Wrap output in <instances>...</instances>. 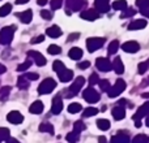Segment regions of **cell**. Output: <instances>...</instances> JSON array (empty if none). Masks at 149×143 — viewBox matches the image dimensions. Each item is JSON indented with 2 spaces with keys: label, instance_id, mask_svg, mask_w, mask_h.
<instances>
[{
  "label": "cell",
  "instance_id": "1",
  "mask_svg": "<svg viewBox=\"0 0 149 143\" xmlns=\"http://www.w3.org/2000/svg\"><path fill=\"white\" fill-rule=\"evenodd\" d=\"M15 31H16L15 26H5V28H3L1 31H0V44L8 46L13 41Z\"/></svg>",
  "mask_w": 149,
  "mask_h": 143
},
{
  "label": "cell",
  "instance_id": "2",
  "mask_svg": "<svg viewBox=\"0 0 149 143\" xmlns=\"http://www.w3.org/2000/svg\"><path fill=\"white\" fill-rule=\"evenodd\" d=\"M84 83H85V78H84V77H77V78L73 81V83L70 86V89L65 91V94H67L65 96H67V98L76 96V95L80 92V90L82 89Z\"/></svg>",
  "mask_w": 149,
  "mask_h": 143
},
{
  "label": "cell",
  "instance_id": "3",
  "mask_svg": "<svg viewBox=\"0 0 149 143\" xmlns=\"http://www.w3.org/2000/svg\"><path fill=\"white\" fill-rule=\"evenodd\" d=\"M55 87H56V82L52 78H46L41 82V85L38 86V92L41 95H46L50 94L51 91H54Z\"/></svg>",
  "mask_w": 149,
  "mask_h": 143
},
{
  "label": "cell",
  "instance_id": "4",
  "mask_svg": "<svg viewBox=\"0 0 149 143\" xmlns=\"http://www.w3.org/2000/svg\"><path fill=\"white\" fill-rule=\"evenodd\" d=\"M124 90H126V82H124L122 78H119V79H116L115 85H114V86H111L110 89H109L107 95L110 98H116L118 95H120Z\"/></svg>",
  "mask_w": 149,
  "mask_h": 143
},
{
  "label": "cell",
  "instance_id": "5",
  "mask_svg": "<svg viewBox=\"0 0 149 143\" xmlns=\"http://www.w3.org/2000/svg\"><path fill=\"white\" fill-rule=\"evenodd\" d=\"M105 38H97V36H93V38H88L86 39V48L89 52H94L97 50L102 48L103 43H105Z\"/></svg>",
  "mask_w": 149,
  "mask_h": 143
},
{
  "label": "cell",
  "instance_id": "6",
  "mask_svg": "<svg viewBox=\"0 0 149 143\" xmlns=\"http://www.w3.org/2000/svg\"><path fill=\"white\" fill-rule=\"evenodd\" d=\"M82 98H84L85 102L90 103V104H94V103H97L98 100H100L101 96H100V94L90 86V87H88V89L84 90V92H82Z\"/></svg>",
  "mask_w": 149,
  "mask_h": 143
},
{
  "label": "cell",
  "instance_id": "7",
  "mask_svg": "<svg viewBox=\"0 0 149 143\" xmlns=\"http://www.w3.org/2000/svg\"><path fill=\"white\" fill-rule=\"evenodd\" d=\"M88 4L86 0H65V7H67V10L70 13V10L72 12H79L82 8H85Z\"/></svg>",
  "mask_w": 149,
  "mask_h": 143
},
{
  "label": "cell",
  "instance_id": "8",
  "mask_svg": "<svg viewBox=\"0 0 149 143\" xmlns=\"http://www.w3.org/2000/svg\"><path fill=\"white\" fill-rule=\"evenodd\" d=\"M95 67L101 72H110L113 69V63L107 59V57H98L95 60Z\"/></svg>",
  "mask_w": 149,
  "mask_h": 143
},
{
  "label": "cell",
  "instance_id": "9",
  "mask_svg": "<svg viewBox=\"0 0 149 143\" xmlns=\"http://www.w3.org/2000/svg\"><path fill=\"white\" fill-rule=\"evenodd\" d=\"M111 143H130V133L119 130L115 135L111 137Z\"/></svg>",
  "mask_w": 149,
  "mask_h": 143
},
{
  "label": "cell",
  "instance_id": "10",
  "mask_svg": "<svg viewBox=\"0 0 149 143\" xmlns=\"http://www.w3.org/2000/svg\"><path fill=\"white\" fill-rule=\"evenodd\" d=\"M28 56L30 57V59L34 60V63H36L38 67H45L47 63L46 57L43 56V55H41L38 51H28Z\"/></svg>",
  "mask_w": 149,
  "mask_h": 143
},
{
  "label": "cell",
  "instance_id": "11",
  "mask_svg": "<svg viewBox=\"0 0 149 143\" xmlns=\"http://www.w3.org/2000/svg\"><path fill=\"white\" fill-rule=\"evenodd\" d=\"M62 111H63V99H62V94H59L52 99L51 112L54 113V115H59Z\"/></svg>",
  "mask_w": 149,
  "mask_h": 143
},
{
  "label": "cell",
  "instance_id": "12",
  "mask_svg": "<svg viewBox=\"0 0 149 143\" xmlns=\"http://www.w3.org/2000/svg\"><path fill=\"white\" fill-rule=\"evenodd\" d=\"M122 50H123L124 52H128V54H136L140 50V44L135 41H128L122 44Z\"/></svg>",
  "mask_w": 149,
  "mask_h": 143
},
{
  "label": "cell",
  "instance_id": "13",
  "mask_svg": "<svg viewBox=\"0 0 149 143\" xmlns=\"http://www.w3.org/2000/svg\"><path fill=\"white\" fill-rule=\"evenodd\" d=\"M80 17L86 21H95L100 17V12H98L97 9H86V10H84V12H81Z\"/></svg>",
  "mask_w": 149,
  "mask_h": 143
},
{
  "label": "cell",
  "instance_id": "14",
  "mask_svg": "<svg viewBox=\"0 0 149 143\" xmlns=\"http://www.w3.org/2000/svg\"><path fill=\"white\" fill-rule=\"evenodd\" d=\"M7 120L9 121L10 124H15V125H17V124H21L24 121V116L21 115L18 111H12V112H9L7 115Z\"/></svg>",
  "mask_w": 149,
  "mask_h": 143
},
{
  "label": "cell",
  "instance_id": "15",
  "mask_svg": "<svg viewBox=\"0 0 149 143\" xmlns=\"http://www.w3.org/2000/svg\"><path fill=\"white\" fill-rule=\"evenodd\" d=\"M149 115V102L144 103L143 105H140V108L137 109V112L134 115V121L135 120H141L143 117H147Z\"/></svg>",
  "mask_w": 149,
  "mask_h": 143
},
{
  "label": "cell",
  "instance_id": "16",
  "mask_svg": "<svg viewBox=\"0 0 149 143\" xmlns=\"http://www.w3.org/2000/svg\"><path fill=\"white\" fill-rule=\"evenodd\" d=\"M111 115H113L114 120H116V121L123 120V118L126 117V108H124L123 105H116V107H114V109L111 111Z\"/></svg>",
  "mask_w": 149,
  "mask_h": 143
},
{
  "label": "cell",
  "instance_id": "17",
  "mask_svg": "<svg viewBox=\"0 0 149 143\" xmlns=\"http://www.w3.org/2000/svg\"><path fill=\"white\" fill-rule=\"evenodd\" d=\"M94 7L98 12L101 13H106L110 10V4H109V0H95Z\"/></svg>",
  "mask_w": 149,
  "mask_h": 143
},
{
  "label": "cell",
  "instance_id": "18",
  "mask_svg": "<svg viewBox=\"0 0 149 143\" xmlns=\"http://www.w3.org/2000/svg\"><path fill=\"white\" fill-rule=\"evenodd\" d=\"M147 21L145 20H135L132 22H130L128 30H141V29L147 28Z\"/></svg>",
  "mask_w": 149,
  "mask_h": 143
},
{
  "label": "cell",
  "instance_id": "19",
  "mask_svg": "<svg viewBox=\"0 0 149 143\" xmlns=\"http://www.w3.org/2000/svg\"><path fill=\"white\" fill-rule=\"evenodd\" d=\"M58 77H59V79L62 82H70L71 79L73 78V72L71 69H67V68H65L64 70H62V72L58 73Z\"/></svg>",
  "mask_w": 149,
  "mask_h": 143
},
{
  "label": "cell",
  "instance_id": "20",
  "mask_svg": "<svg viewBox=\"0 0 149 143\" xmlns=\"http://www.w3.org/2000/svg\"><path fill=\"white\" fill-rule=\"evenodd\" d=\"M42 111H43V103L41 100H36L29 107V112L33 113V115H39V113H42Z\"/></svg>",
  "mask_w": 149,
  "mask_h": 143
},
{
  "label": "cell",
  "instance_id": "21",
  "mask_svg": "<svg viewBox=\"0 0 149 143\" xmlns=\"http://www.w3.org/2000/svg\"><path fill=\"white\" fill-rule=\"evenodd\" d=\"M46 34L49 36H51V38H59V36L62 35V30H60L59 26L52 25V26H50V28H47Z\"/></svg>",
  "mask_w": 149,
  "mask_h": 143
},
{
  "label": "cell",
  "instance_id": "22",
  "mask_svg": "<svg viewBox=\"0 0 149 143\" xmlns=\"http://www.w3.org/2000/svg\"><path fill=\"white\" fill-rule=\"evenodd\" d=\"M82 55H84V52H82V50L79 48V47H72V48L70 50V52H68V56L72 60H80L82 57Z\"/></svg>",
  "mask_w": 149,
  "mask_h": 143
},
{
  "label": "cell",
  "instance_id": "23",
  "mask_svg": "<svg viewBox=\"0 0 149 143\" xmlns=\"http://www.w3.org/2000/svg\"><path fill=\"white\" fill-rule=\"evenodd\" d=\"M18 17L22 23H30V21L33 20V12H31V9H26L21 14H18Z\"/></svg>",
  "mask_w": 149,
  "mask_h": 143
},
{
  "label": "cell",
  "instance_id": "24",
  "mask_svg": "<svg viewBox=\"0 0 149 143\" xmlns=\"http://www.w3.org/2000/svg\"><path fill=\"white\" fill-rule=\"evenodd\" d=\"M113 69L115 70L116 74H123L124 65H123V63H122L120 57H115V60L113 61Z\"/></svg>",
  "mask_w": 149,
  "mask_h": 143
},
{
  "label": "cell",
  "instance_id": "25",
  "mask_svg": "<svg viewBox=\"0 0 149 143\" xmlns=\"http://www.w3.org/2000/svg\"><path fill=\"white\" fill-rule=\"evenodd\" d=\"M29 86H30V82H29V79L26 78L25 76H21L18 77L17 79V87L20 90H28Z\"/></svg>",
  "mask_w": 149,
  "mask_h": 143
},
{
  "label": "cell",
  "instance_id": "26",
  "mask_svg": "<svg viewBox=\"0 0 149 143\" xmlns=\"http://www.w3.org/2000/svg\"><path fill=\"white\" fill-rule=\"evenodd\" d=\"M97 126H98V129H100V130L106 131V130H109V129H110L111 124H110V121L106 120V118H100V120H97Z\"/></svg>",
  "mask_w": 149,
  "mask_h": 143
},
{
  "label": "cell",
  "instance_id": "27",
  "mask_svg": "<svg viewBox=\"0 0 149 143\" xmlns=\"http://www.w3.org/2000/svg\"><path fill=\"white\" fill-rule=\"evenodd\" d=\"M39 131H42V133H49V134H54V128H52L51 124L49 122H43L39 125Z\"/></svg>",
  "mask_w": 149,
  "mask_h": 143
},
{
  "label": "cell",
  "instance_id": "28",
  "mask_svg": "<svg viewBox=\"0 0 149 143\" xmlns=\"http://www.w3.org/2000/svg\"><path fill=\"white\" fill-rule=\"evenodd\" d=\"M98 113V109L94 107H88L86 109L82 111V117L88 118V117H92V116H95Z\"/></svg>",
  "mask_w": 149,
  "mask_h": 143
},
{
  "label": "cell",
  "instance_id": "29",
  "mask_svg": "<svg viewBox=\"0 0 149 143\" xmlns=\"http://www.w3.org/2000/svg\"><path fill=\"white\" fill-rule=\"evenodd\" d=\"M113 8L115 10H124L127 8V1L126 0H116L113 3Z\"/></svg>",
  "mask_w": 149,
  "mask_h": 143
},
{
  "label": "cell",
  "instance_id": "30",
  "mask_svg": "<svg viewBox=\"0 0 149 143\" xmlns=\"http://www.w3.org/2000/svg\"><path fill=\"white\" fill-rule=\"evenodd\" d=\"M65 139H67V142H70V143H76V142H79V139H80V133H76V131H71V133L67 134Z\"/></svg>",
  "mask_w": 149,
  "mask_h": 143
},
{
  "label": "cell",
  "instance_id": "31",
  "mask_svg": "<svg viewBox=\"0 0 149 143\" xmlns=\"http://www.w3.org/2000/svg\"><path fill=\"white\" fill-rule=\"evenodd\" d=\"M118 48H119V42H118V41H113L110 44H109L107 54H109V55H114V54H116Z\"/></svg>",
  "mask_w": 149,
  "mask_h": 143
},
{
  "label": "cell",
  "instance_id": "32",
  "mask_svg": "<svg viewBox=\"0 0 149 143\" xmlns=\"http://www.w3.org/2000/svg\"><path fill=\"white\" fill-rule=\"evenodd\" d=\"M52 69H54V72L59 73V72L65 69V65H64V63L60 61V60H55V61L52 63Z\"/></svg>",
  "mask_w": 149,
  "mask_h": 143
},
{
  "label": "cell",
  "instance_id": "33",
  "mask_svg": "<svg viewBox=\"0 0 149 143\" xmlns=\"http://www.w3.org/2000/svg\"><path fill=\"white\" fill-rule=\"evenodd\" d=\"M9 92H10V87L9 86H3L1 89H0V99L4 102V100L8 99V96H9Z\"/></svg>",
  "mask_w": 149,
  "mask_h": 143
},
{
  "label": "cell",
  "instance_id": "34",
  "mask_svg": "<svg viewBox=\"0 0 149 143\" xmlns=\"http://www.w3.org/2000/svg\"><path fill=\"white\" fill-rule=\"evenodd\" d=\"M135 14H136L135 8H128V7H127L126 9H124V12L120 14V17L122 18H130V17H134Z\"/></svg>",
  "mask_w": 149,
  "mask_h": 143
},
{
  "label": "cell",
  "instance_id": "35",
  "mask_svg": "<svg viewBox=\"0 0 149 143\" xmlns=\"http://www.w3.org/2000/svg\"><path fill=\"white\" fill-rule=\"evenodd\" d=\"M12 10V5L10 4H4L3 7H0V17H5V16L9 14V12Z\"/></svg>",
  "mask_w": 149,
  "mask_h": 143
},
{
  "label": "cell",
  "instance_id": "36",
  "mask_svg": "<svg viewBox=\"0 0 149 143\" xmlns=\"http://www.w3.org/2000/svg\"><path fill=\"white\" fill-rule=\"evenodd\" d=\"M149 142V137L145 134H139L132 139V143H148Z\"/></svg>",
  "mask_w": 149,
  "mask_h": 143
},
{
  "label": "cell",
  "instance_id": "37",
  "mask_svg": "<svg viewBox=\"0 0 149 143\" xmlns=\"http://www.w3.org/2000/svg\"><path fill=\"white\" fill-rule=\"evenodd\" d=\"M81 109H82V107L80 103H72V104L68 105V112L70 113H79Z\"/></svg>",
  "mask_w": 149,
  "mask_h": 143
},
{
  "label": "cell",
  "instance_id": "38",
  "mask_svg": "<svg viewBox=\"0 0 149 143\" xmlns=\"http://www.w3.org/2000/svg\"><path fill=\"white\" fill-rule=\"evenodd\" d=\"M47 52H49L50 55H59V54H62V48H60L59 46H56V44H51V46H49V48H47Z\"/></svg>",
  "mask_w": 149,
  "mask_h": 143
},
{
  "label": "cell",
  "instance_id": "39",
  "mask_svg": "<svg viewBox=\"0 0 149 143\" xmlns=\"http://www.w3.org/2000/svg\"><path fill=\"white\" fill-rule=\"evenodd\" d=\"M85 124L82 122L81 120H79V121H76V122L73 124V131H76V133H81L82 130H85Z\"/></svg>",
  "mask_w": 149,
  "mask_h": 143
},
{
  "label": "cell",
  "instance_id": "40",
  "mask_svg": "<svg viewBox=\"0 0 149 143\" xmlns=\"http://www.w3.org/2000/svg\"><path fill=\"white\" fill-rule=\"evenodd\" d=\"M9 129L7 128H0V143L3 141H7L8 138H9Z\"/></svg>",
  "mask_w": 149,
  "mask_h": 143
},
{
  "label": "cell",
  "instance_id": "41",
  "mask_svg": "<svg viewBox=\"0 0 149 143\" xmlns=\"http://www.w3.org/2000/svg\"><path fill=\"white\" fill-rule=\"evenodd\" d=\"M149 69V59L147 61H143L139 64V67H137V70H139V74H144L145 72Z\"/></svg>",
  "mask_w": 149,
  "mask_h": 143
},
{
  "label": "cell",
  "instance_id": "42",
  "mask_svg": "<svg viewBox=\"0 0 149 143\" xmlns=\"http://www.w3.org/2000/svg\"><path fill=\"white\" fill-rule=\"evenodd\" d=\"M98 85H100V89L102 90V91H109V89H110V82H109V79H100V82H98Z\"/></svg>",
  "mask_w": 149,
  "mask_h": 143
},
{
  "label": "cell",
  "instance_id": "43",
  "mask_svg": "<svg viewBox=\"0 0 149 143\" xmlns=\"http://www.w3.org/2000/svg\"><path fill=\"white\" fill-rule=\"evenodd\" d=\"M30 65H31V60L29 59V60H26V61H24L22 64H20L17 67V70L18 72H25L26 69H29L30 68Z\"/></svg>",
  "mask_w": 149,
  "mask_h": 143
},
{
  "label": "cell",
  "instance_id": "44",
  "mask_svg": "<svg viewBox=\"0 0 149 143\" xmlns=\"http://www.w3.org/2000/svg\"><path fill=\"white\" fill-rule=\"evenodd\" d=\"M63 1H64V0H51V3H50V5H51V9L52 10L59 9V8L63 5Z\"/></svg>",
  "mask_w": 149,
  "mask_h": 143
},
{
  "label": "cell",
  "instance_id": "45",
  "mask_svg": "<svg viewBox=\"0 0 149 143\" xmlns=\"http://www.w3.org/2000/svg\"><path fill=\"white\" fill-rule=\"evenodd\" d=\"M52 16H54V14H52L51 10H46V9L41 10V17L45 18V20H51Z\"/></svg>",
  "mask_w": 149,
  "mask_h": 143
},
{
  "label": "cell",
  "instance_id": "46",
  "mask_svg": "<svg viewBox=\"0 0 149 143\" xmlns=\"http://www.w3.org/2000/svg\"><path fill=\"white\" fill-rule=\"evenodd\" d=\"M98 82H100V77H98V74L97 73H93L92 76L89 77V85H97Z\"/></svg>",
  "mask_w": 149,
  "mask_h": 143
},
{
  "label": "cell",
  "instance_id": "47",
  "mask_svg": "<svg viewBox=\"0 0 149 143\" xmlns=\"http://www.w3.org/2000/svg\"><path fill=\"white\" fill-rule=\"evenodd\" d=\"M139 9H140V13H141L143 16H145L147 18H149V4L144 5V7H141V8H139Z\"/></svg>",
  "mask_w": 149,
  "mask_h": 143
},
{
  "label": "cell",
  "instance_id": "48",
  "mask_svg": "<svg viewBox=\"0 0 149 143\" xmlns=\"http://www.w3.org/2000/svg\"><path fill=\"white\" fill-rule=\"evenodd\" d=\"M45 41V35H38V36H36V38H33L30 41V43L31 44H38V43H41V42H43Z\"/></svg>",
  "mask_w": 149,
  "mask_h": 143
},
{
  "label": "cell",
  "instance_id": "49",
  "mask_svg": "<svg viewBox=\"0 0 149 143\" xmlns=\"http://www.w3.org/2000/svg\"><path fill=\"white\" fill-rule=\"evenodd\" d=\"M25 77L29 79V81H37V79L39 78L38 73H28V74H25Z\"/></svg>",
  "mask_w": 149,
  "mask_h": 143
},
{
  "label": "cell",
  "instance_id": "50",
  "mask_svg": "<svg viewBox=\"0 0 149 143\" xmlns=\"http://www.w3.org/2000/svg\"><path fill=\"white\" fill-rule=\"evenodd\" d=\"M77 67H79L80 69H88V68L90 67V63L89 61H81L77 64Z\"/></svg>",
  "mask_w": 149,
  "mask_h": 143
},
{
  "label": "cell",
  "instance_id": "51",
  "mask_svg": "<svg viewBox=\"0 0 149 143\" xmlns=\"http://www.w3.org/2000/svg\"><path fill=\"white\" fill-rule=\"evenodd\" d=\"M147 4H149V0H136L137 8H141V7H144V5H147Z\"/></svg>",
  "mask_w": 149,
  "mask_h": 143
},
{
  "label": "cell",
  "instance_id": "52",
  "mask_svg": "<svg viewBox=\"0 0 149 143\" xmlns=\"http://www.w3.org/2000/svg\"><path fill=\"white\" fill-rule=\"evenodd\" d=\"M80 36V34L79 33H74V34H72V35H70L68 36V42H71V41H74V39H77Z\"/></svg>",
  "mask_w": 149,
  "mask_h": 143
},
{
  "label": "cell",
  "instance_id": "53",
  "mask_svg": "<svg viewBox=\"0 0 149 143\" xmlns=\"http://www.w3.org/2000/svg\"><path fill=\"white\" fill-rule=\"evenodd\" d=\"M5 143H20V142H18L16 138H12V137H9V138L5 141Z\"/></svg>",
  "mask_w": 149,
  "mask_h": 143
},
{
  "label": "cell",
  "instance_id": "54",
  "mask_svg": "<svg viewBox=\"0 0 149 143\" xmlns=\"http://www.w3.org/2000/svg\"><path fill=\"white\" fill-rule=\"evenodd\" d=\"M98 143H109L106 137H98Z\"/></svg>",
  "mask_w": 149,
  "mask_h": 143
},
{
  "label": "cell",
  "instance_id": "55",
  "mask_svg": "<svg viewBox=\"0 0 149 143\" xmlns=\"http://www.w3.org/2000/svg\"><path fill=\"white\" fill-rule=\"evenodd\" d=\"M147 86H149V77L141 82V87H147Z\"/></svg>",
  "mask_w": 149,
  "mask_h": 143
},
{
  "label": "cell",
  "instance_id": "56",
  "mask_svg": "<svg viewBox=\"0 0 149 143\" xmlns=\"http://www.w3.org/2000/svg\"><path fill=\"white\" fill-rule=\"evenodd\" d=\"M47 1H49V0H37V4L38 5H46Z\"/></svg>",
  "mask_w": 149,
  "mask_h": 143
},
{
  "label": "cell",
  "instance_id": "57",
  "mask_svg": "<svg viewBox=\"0 0 149 143\" xmlns=\"http://www.w3.org/2000/svg\"><path fill=\"white\" fill-rule=\"evenodd\" d=\"M141 120H135V126H136V128H141Z\"/></svg>",
  "mask_w": 149,
  "mask_h": 143
},
{
  "label": "cell",
  "instance_id": "58",
  "mask_svg": "<svg viewBox=\"0 0 149 143\" xmlns=\"http://www.w3.org/2000/svg\"><path fill=\"white\" fill-rule=\"evenodd\" d=\"M5 70H7V68L4 67L3 64H0V74H3V73H5Z\"/></svg>",
  "mask_w": 149,
  "mask_h": 143
},
{
  "label": "cell",
  "instance_id": "59",
  "mask_svg": "<svg viewBox=\"0 0 149 143\" xmlns=\"http://www.w3.org/2000/svg\"><path fill=\"white\" fill-rule=\"evenodd\" d=\"M29 0H16V4H26Z\"/></svg>",
  "mask_w": 149,
  "mask_h": 143
},
{
  "label": "cell",
  "instance_id": "60",
  "mask_svg": "<svg viewBox=\"0 0 149 143\" xmlns=\"http://www.w3.org/2000/svg\"><path fill=\"white\" fill-rule=\"evenodd\" d=\"M143 98H145V99H148V98H149V92H144V94H143Z\"/></svg>",
  "mask_w": 149,
  "mask_h": 143
},
{
  "label": "cell",
  "instance_id": "61",
  "mask_svg": "<svg viewBox=\"0 0 149 143\" xmlns=\"http://www.w3.org/2000/svg\"><path fill=\"white\" fill-rule=\"evenodd\" d=\"M145 124H147V126H149V115L147 116V120H145Z\"/></svg>",
  "mask_w": 149,
  "mask_h": 143
},
{
  "label": "cell",
  "instance_id": "62",
  "mask_svg": "<svg viewBox=\"0 0 149 143\" xmlns=\"http://www.w3.org/2000/svg\"><path fill=\"white\" fill-rule=\"evenodd\" d=\"M148 143H149V142H148Z\"/></svg>",
  "mask_w": 149,
  "mask_h": 143
}]
</instances>
